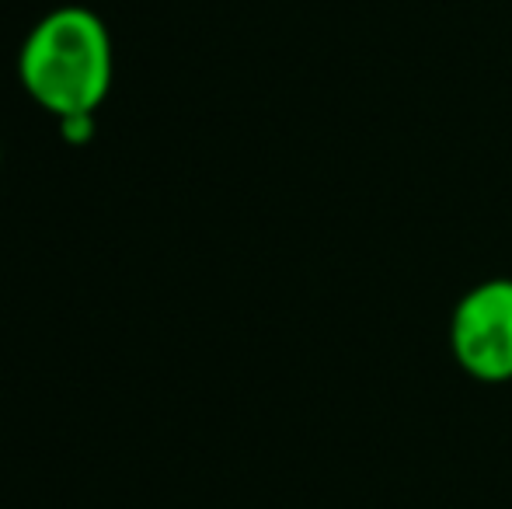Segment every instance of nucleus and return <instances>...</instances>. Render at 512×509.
Masks as SVG:
<instances>
[{
  "mask_svg": "<svg viewBox=\"0 0 512 509\" xmlns=\"http://www.w3.org/2000/svg\"><path fill=\"white\" fill-rule=\"evenodd\" d=\"M112 35L88 7H56L28 32L18 74L35 105L56 119L95 116L112 88Z\"/></svg>",
  "mask_w": 512,
  "mask_h": 509,
  "instance_id": "1",
  "label": "nucleus"
},
{
  "mask_svg": "<svg viewBox=\"0 0 512 509\" xmlns=\"http://www.w3.org/2000/svg\"><path fill=\"white\" fill-rule=\"evenodd\" d=\"M450 349L474 381H512V279H485L460 297L450 321Z\"/></svg>",
  "mask_w": 512,
  "mask_h": 509,
  "instance_id": "2",
  "label": "nucleus"
},
{
  "mask_svg": "<svg viewBox=\"0 0 512 509\" xmlns=\"http://www.w3.org/2000/svg\"><path fill=\"white\" fill-rule=\"evenodd\" d=\"M60 133L67 143H74V147H84V143H91V136H95V116H67L60 119Z\"/></svg>",
  "mask_w": 512,
  "mask_h": 509,
  "instance_id": "3",
  "label": "nucleus"
}]
</instances>
